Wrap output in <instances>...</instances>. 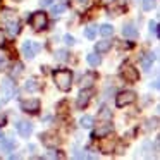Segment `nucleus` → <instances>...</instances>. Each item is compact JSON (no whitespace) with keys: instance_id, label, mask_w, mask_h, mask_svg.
<instances>
[{"instance_id":"nucleus-19","label":"nucleus","mask_w":160,"mask_h":160,"mask_svg":"<svg viewBox=\"0 0 160 160\" xmlns=\"http://www.w3.org/2000/svg\"><path fill=\"white\" fill-rule=\"evenodd\" d=\"M97 31H98L97 26L91 24V26H88V28H86V31H84V36H86V38H90V40H95V38H97Z\"/></svg>"},{"instance_id":"nucleus-32","label":"nucleus","mask_w":160,"mask_h":160,"mask_svg":"<svg viewBox=\"0 0 160 160\" xmlns=\"http://www.w3.org/2000/svg\"><path fill=\"white\" fill-rule=\"evenodd\" d=\"M100 2H102L103 5H110V4H114L115 0H100Z\"/></svg>"},{"instance_id":"nucleus-17","label":"nucleus","mask_w":160,"mask_h":160,"mask_svg":"<svg viewBox=\"0 0 160 160\" xmlns=\"http://www.w3.org/2000/svg\"><path fill=\"white\" fill-rule=\"evenodd\" d=\"M86 60H88V64H90V66H93V67L100 66V62H102L100 55H97V53H90V55H86Z\"/></svg>"},{"instance_id":"nucleus-37","label":"nucleus","mask_w":160,"mask_h":160,"mask_svg":"<svg viewBox=\"0 0 160 160\" xmlns=\"http://www.w3.org/2000/svg\"><path fill=\"white\" fill-rule=\"evenodd\" d=\"M136 2H141V0H136Z\"/></svg>"},{"instance_id":"nucleus-38","label":"nucleus","mask_w":160,"mask_h":160,"mask_svg":"<svg viewBox=\"0 0 160 160\" xmlns=\"http://www.w3.org/2000/svg\"><path fill=\"white\" fill-rule=\"evenodd\" d=\"M16 2H21V0H16Z\"/></svg>"},{"instance_id":"nucleus-5","label":"nucleus","mask_w":160,"mask_h":160,"mask_svg":"<svg viewBox=\"0 0 160 160\" xmlns=\"http://www.w3.org/2000/svg\"><path fill=\"white\" fill-rule=\"evenodd\" d=\"M121 76L124 78L128 83H136V81H138V78H139V74H138V69H134L132 66L126 64V66H122Z\"/></svg>"},{"instance_id":"nucleus-26","label":"nucleus","mask_w":160,"mask_h":160,"mask_svg":"<svg viewBox=\"0 0 160 160\" xmlns=\"http://www.w3.org/2000/svg\"><path fill=\"white\" fill-rule=\"evenodd\" d=\"M153 60H155V55H146L145 59H143V67H145V69H148V67L152 66Z\"/></svg>"},{"instance_id":"nucleus-3","label":"nucleus","mask_w":160,"mask_h":160,"mask_svg":"<svg viewBox=\"0 0 160 160\" xmlns=\"http://www.w3.org/2000/svg\"><path fill=\"white\" fill-rule=\"evenodd\" d=\"M47 24H48V18H47L45 12H35L31 16V28L35 31H40V29H45Z\"/></svg>"},{"instance_id":"nucleus-4","label":"nucleus","mask_w":160,"mask_h":160,"mask_svg":"<svg viewBox=\"0 0 160 160\" xmlns=\"http://www.w3.org/2000/svg\"><path fill=\"white\" fill-rule=\"evenodd\" d=\"M40 48H42V47H40L38 43H35V42H24L22 47H21V52H22V55H24V59L33 60L35 55H36V52H38Z\"/></svg>"},{"instance_id":"nucleus-7","label":"nucleus","mask_w":160,"mask_h":160,"mask_svg":"<svg viewBox=\"0 0 160 160\" xmlns=\"http://www.w3.org/2000/svg\"><path fill=\"white\" fill-rule=\"evenodd\" d=\"M21 108L24 112H29V114H36L40 110V102L36 98H31V100H24L21 102Z\"/></svg>"},{"instance_id":"nucleus-21","label":"nucleus","mask_w":160,"mask_h":160,"mask_svg":"<svg viewBox=\"0 0 160 160\" xmlns=\"http://www.w3.org/2000/svg\"><path fill=\"white\" fill-rule=\"evenodd\" d=\"M110 117H112V114H110V110L108 108H102L100 110V114H98V119H102V121H110Z\"/></svg>"},{"instance_id":"nucleus-35","label":"nucleus","mask_w":160,"mask_h":160,"mask_svg":"<svg viewBox=\"0 0 160 160\" xmlns=\"http://www.w3.org/2000/svg\"><path fill=\"white\" fill-rule=\"evenodd\" d=\"M0 60H4V55H2V53H0Z\"/></svg>"},{"instance_id":"nucleus-22","label":"nucleus","mask_w":160,"mask_h":160,"mask_svg":"<svg viewBox=\"0 0 160 160\" xmlns=\"http://www.w3.org/2000/svg\"><path fill=\"white\" fill-rule=\"evenodd\" d=\"M64 11H66V4H59V5H55V7L52 9V14H53V18H55V16H60Z\"/></svg>"},{"instance_id":"nucleus-14","label":"nucleus","mask_w":160,"mask_h":160,"mask_svg":"<svg viewBox=\"0 0 160 160\" xmlns=\"http://www.w3.org/2000/svg\"><path fill=\"white\" fill-rule=\"evenodd\" d=\"M110 47H112V42H108V40L97 42V45H95V52L97 53H107L108 50H110Z\"/></svg>"},{"instance_id":"nucleus-11","label":"nucleus","mask_w":160,"mask_h":160,"mask_svg":"<svg viewBox=\"0 0 160 160\" xmlns=\"http://www.w3.org/2000/svg\"><path fill=\"white\" fill-rule=\"evenodd\" d=\"M18 132L22 136V138H28V136L33 132V124L31 122H26V121H21L18 124Z\"/></svg>"},{"instance_id":"nucleus-2","label":"nucleus","mask_w":160,"mask_h":160,"mask_svg":"<svg viewBox=\"0 0 160 160\" xmlns=\"http://www.w3.org/2000/svg\"><path fill=\"white\" fill-rule=\"evenodd\" d=\"M136 102V93L131 90L128 91H121V93L117 95V98H115V105L117 107H126V105H131Z\"/></svg>"},{"instance_id":"nucleus-39","label":"nucleus","mask_w":160,"mask_h":160,"mask_svg":"<svg viewBox=\"0 0 160 160\" xmlns=\"http://www.w3.org/2000/svg\"><path fill=\"white\" fill-rule=\"evenodd\" d=\"M62 2H66V0H62Z\"/></svg>"},{"instance_id":"nucleus-24","label":"nucleus","mask_w":160,"mask_h":160,"mask_svg":"<svg viewBox=\"0 0 160 160\" xmlns=\"http://www.w3.org/2000/svg\"><path fill=\"white\" fill-rule=\"evenodd\" d=\"M26 90H28V91H36V90H38L36 81L35 79H28V83H26Z\"/></svg>"},{"instance_id":"nucleus-12","label":"nucleus","mask_w":160,"mask_h":160,"mask_svg":"<svg viewBox=\"0 0 160 160\" xmlns=\"http://www.w3.org/2000/svg\"><path fill=\"white\" fill-rule=\"evenodd\" d=\"M110 131H112V126L110 124H105V126H100V128H97L93 131V138H105L107 134H110Z\"/></svg>"},{"instance_id":"nucleus-16","label":"nucleus","mask_w":160,"mask_h":160,"mask_svg":"<svg viewBox=\"0 0 160 160\" xmlns=\"http://www.w3.org/2000/svg\"><path fill=\"white\" fill-rule=\"evenodd\" d=\"M79 124H81V128L90 129L91 126H93V117H91V115H83V117L79 119Z\"/></svg>"},{"instance_id":"nucleus-25","label":"nucleus","mask_w":160,"mask_h":160,"mask_svg":"<svg viewBox=\"0 0 160 160\" xmlns=\"http://www.w3.org/2000/svg\"><path fill=\"white\" fill-rule=\"evenodd\" d=\"M141 2H143V9L145 11H152L155 7V0H141Z\"/></svg>"},{"instance_id":"nucleus-13","label":"nucleus","mask_w":160,"mask_h":160,"mask_svg":"<svg viewBox=\"0 0 160 160\" xmlns=\"http://www.w3.org/2000/svg\"><path fill=\"white\" fill-rule=\"evenodd\" d=\"M19 31H21V26H19V22L16 21V19H12V21H9L7 22V33H9V36H18L19 35Z\"/></svg>"},{"instance_id":"nucleus-18","label":"nucleus","mask_w":160,"mask_h":160,"mask_svg":"<svg viewBox=\"0 0 160 160\" xmlns=\"http://www.w3.org/2000/svg\"><path fill=\"white\" fill-rule=\"evenodd\" d=\"M100 35L105 36V38H108V36L114 35V28H112V24H103L100 28Z\"/></svg>"},{"instance_id":"nucleus-28","label":"nucleus","mask_w":160,"mask_h":160,"mask_svg":"<svg viewBox=\"0 0 160 160\" xmlns=\"http://www.w3.org/2000/svg\"><path fill=\"white\" fill-rule=\"evenodd\" d=\"M64 43H66V45H69V47H72L74 43H76V40H74V36L66 35V36H64Z\"/></svg>"},{"instance_id":"nucleus-10","label":"nucleus","mask_w":160,"mask_h":160,"mask_svg":"<svg viewBox=\"0 0 160 160\" xmlns=\"http://www.w3.org/2000/svg\"><path fill=\"white\" fill-rule=\"evenodd\" d=\"M90 98H91V93L84 88L83 91H81L79 95H78V100H76V105H78V108H84L88 105V102H90Z\"/></svg>"},{"instance_id":"nucleus-20","label":"nucleus","mask_w":160,"mask_h":160,"mask_svg":"<svg viewBox=\"0 0 160 160\" xmlns=\"http://www.w3.org/2000/svg\"><path fill=\"white\" fill-rule=\"evenodd\" d=\"M22 74V64L21 62H16L12 66V78H19Z\"/></svg>"},{"instance_id":"nucleus-36","label":"nucleus","mask_w":160,"mask_h":160,"mask_svg":"<svg viewBox=\"0 0 160 160\" xmlns=\"http://www.w3.org/2000/svg\"><path fill=\"white\" fill-rule=\"evenodd\" d=\"M79 2H88V0H79Z\"/></svg>"},{"instance_id":"nucleus-34","label":"nucleus","mask_w":160,"mask_h":160,"mask_svg":"<svg viewBox=\"0 0 160 160\" xmlns=\"http://www.w3.org/2000/svg\"><path fill=\"white\" fill-rule=\"evenodd\" d=\"M2 139H4V134H2V132H0V141H2Z\"/></svg>"},{"instance_id":"nucleus-8","label":"nucleus","mask_w":160,"mask_h":160,"mask_svg":"<svg viewBox=\"0 0 160 160\" xmlns=\"http://www.w3.org/2000/svg\"><path fill=\"white\" fill-rule=\"evenodd\" d=\"M40 138H42L43 145L48 146V148H52V146H55V145H59V143H60V139L57 138L53 132H45V134H40Z\"/></svg>"},{"instance_id":"nucleus-23","label":"nucleus","mask_w":160,"mask_h":160,"mask_svg":"<svg viewBox=\"0 0 160 160\" xmlns=\"http://www.w3.org/2000/svg\"><path fill=\"white\" fill-rule=\"evenodd\" d=\"M67 55H69V52H67V50H57V52H55V59L57 60H66Z\"/></svg>"},{"instance_id":"nucleus-1","label":"nucleus","mask_w":160,"mask_h":160,"mask_svg":"<svg viewBox=\"0 0 160 160\" xmlns=\"http://www.w3.org/2000/svg\"><path fill=\"white\" fill-rule=\"evenodd\" d=\"M53 79H55V84L59 90L62 91H69L71 86H72V72L67 69H60L53 72Z\"/></svg>"},{"instance_id":"nucleus-30","label":"nucleus","mask_w":160,"mask_h":160,"mask_svg":"<svg viewBox=\"0 0 160 160\" xmlns=\"http://www.w3.org/2000/svg\"><path fill=\"white\" fill-rule=\"evenodd\" d=\"M52 2H53V0H40V5H42V7H48Z\"/></svg>"},{"instance_id":"nucleus-29","label":"nucleus","mask_w":160,"mask_h":160,"mask_svg":"<svg viewBox=\"0 0 160 160\" xmlns=\"http://www.w3.org/2000/svg\"><path fill=\"white\" fill-rule=\"evenodd\" d=\"M157 122H158V119H157V117L150 119V121H148V129H155L157 126H158V124H157Z\"/></svg>"},{"instance_id":"nucleus-15","label":"nucleus","mask_w":160,"mask_h":160,"mask_svg":"<svg viewBox=\"0 0 160 160\" xmlns=\"http://www.w3.org/2000/svg\"><path fill=\"white\" fill-rule=\"evenodd\" d=\"M122 35H124L126 38H136V36H138V29L132 24H126L124 28H122Z\"/></svg>"},{"instance_id":"nucleus-6","label":"nucleus","mask_w":160,"mask_h":160,"mask_svg":"<svg viewBox=\"0 0 160 160\" xmlns=\"http://www.w3.org/2000/svg\"><path fill=\"white\" fill-rule=\"evenodd\" d=\"M14 91H16V84L12 79H4L2 81V95H4V100H11L14 97Z\"/></svg>"},{"instance_id":"nucleus-33","label":"nucleus","mask_w":160,"mask_h":160,"mask_svg":"<svg viewBox=\"0 0 160 160\" xmlns=\"http://www.w3.org/2000/svg\"><path fill=\"white\" fill-rule=\"evenodd\" d=\"M0 126H5V115L4 114L0 115Z\"/></svg>"},{"instance_id":"nucleus-9","label":"nucleus","mask_w":160,"mask_h":160,"mask_svg":"<svg viewBox=\"0 0 160 160\" xmlns=\"http://www.w3.org/2000/svg\"><path fill=\"white\" fill-rule=\"evenodd\" d=\"M97 81V76H95L93 72H88V74H84L83 78H81V81H79V86H81V90H90L91 86H93V83Z\"/></svg>"},{"instance_id":"nucleus-31","label":"nucleus","mask_w":160,"mask_h":160,"mask_svg":"<svg viewBox=\"0 0 160 160\" xmlns=\"http://www.w3.org/2000/svg\"><path fill=\"white\" fill-rule=\"evenodd\" d=\"M4 43H5V36H4V33L0 31V47H4Z\"/></svg>"},{"instance_id":"nucleus-27","label":"nucleus","mask_w":160,"mask_h":160,"mask_svg":"<svg viewBox=\"0 0 160 160\" xmlns=\"http://www.w3.org/2000/svg\"><path fill=\"white\" fill-rule=\"evenodd\" d=\"M150 33H153L155 36H158V22H150Z\"/></svg>"}]
</instances>
